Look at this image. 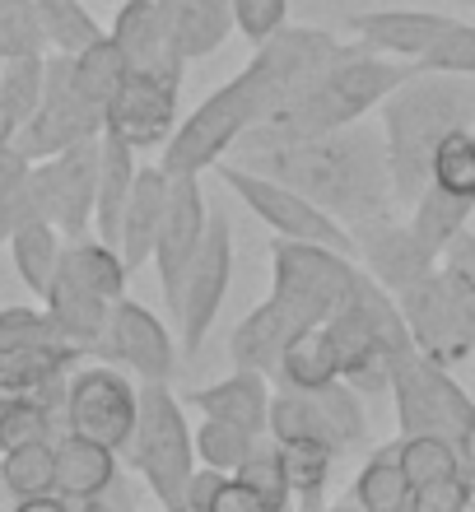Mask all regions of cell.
I'll use <instances>...</instances> for the list:
<instances>
[{"instance_id": "cell-48", "label": "cell", "mask_w": 475, "mask_h": 512, "mask_svg": "<svg viewBox=\"0 0 475 512\" xmlns=\"http://www.w3.org/2000/svg\"><path fill=\"white\" fill-rule=\"evenodd\" d=\"M28 177H33V159H28L19 145H5L0 149V201H10L19 191L28 187Z\"/></svg>"}, {"instance_id": "cell-4", "label": "cell", "mask_w": 475, "mask_h": 512, "mask_svg": "<svg viewBox=\"0 0 475 512\" xmlns=\"http://www.w3.org/2000/svg\"><path fill=\"white\" fill-rule=\"evenodd\" d=\"M410 70L415 66L368 52L364 42H340L336 56L322 70H313V80L247 140H313V135L359 126L373 108H382V98L392 94Z\"/></svg>"}, {"instance_id": "cell-58", "label": "cell", "mask_w": 475, "mask_h": 512, "mask_svg": "<svg viewBox=\"0 0 475 512\" xmlns=\"http://www.w3.org/2000/svg\"><path fill=\"white\" fill-rule=\"evenodd\" d=\"M0 66H5V56H0Z\"/></svg>"}, {"instance_id": "cell-42", "label": "cell", "mask_w": 475, "mask_h": 512, "mask_svg": "<svg viewBox=\"0 0 475 512\" xmlns=\"http://www.w3.org/2000/svg\"><path fill=\"white\" fill-rule=\"evenodd\" d=\"M429 187H438V191H448V196H457V201L475 205V131H452L448 140L434 149Z\"/></svg>"}, {"instance_id": "cell-6", "label": "cell", "mask_w": 475, "mask_h": 512, "mask_svg": "<svg viewBox=\"0 0 475 512\" xmlns=\"http://www.w3.org/2000/svg\"><path fill=\"white\" fill-rule=\"evenodd\" d=\"M392 410L401 438H448L462 461L475 457V401L452 378V368L406 350L392 359Z\"/></svg>"}, {"instance_id": "cell-33", "label": "cell", "mask_w": 475, "mask_h": 512, "mask_svg": "<svg viewBox=\"0 0 475 512\" xmlns=\"http://www.w3.org/2000/svg\"><path fill=\"white\" fill-rule=\"evenodd\" d=\"M70 80H75V94L84 103H94V108L108 112V103L122 94V84L131 80V66H126V56L117 52V42L103 33L94 47H84L80 56H70Z\"/></svg>"}, {"instance_id": "cell-13", "label": "cell", "mask_w": 475, "mask_h": 512, "mask_svg": "<svg viewBox=\"0 0 475 512\" xmlns=\"http://www.w3.org/2000/svg\"><path fill=\"white\" fill-rule=\"evenodd\" d=\"M103 135V108L84 103L75 94V80H70V56H47V89H42V108L33 112V122L19 126V140L14 145L24 149L33 163L56 159L66 149L84 145V140H98Z\"/></svg>"}, {"instance_id": "cell-16", "label": "cell", "mask_w": 475, "mask_h": 512, "mask_svg": "<svg viewBox=\"0 0 475 512\" xmlns=\"http://www.w3.org/2000/svg\"><path fill=\"white\" fill-rule=\"evenodd\" d=\"M313 326H322V317H317L313 308H303L299 298L266 294V303H257V308L229 331L233 368H243V373H266V378L275 382L285 350L303 336V331H313Z\"/></svg>"}, {"instance_id": "cell-46", "label": "cell", "mask_w": 475, "mask_h": 512, "mask_svg": "<svg viewBox=\"0 0 475 512\" xmlns=\"http://www.w3.org/2000/svg\"><path fill=\"white\" fill-rule=\"evenodd\" d=\"M475 489L466 475H452V480H434V485H420L410 494L406 512H471Z\"/></svg>"}, {"instance_id": "cell-9", "label": "cell", "mask_w": 475, "mask_h": 512, "mask_svg": "<svg viewBox=\"0 0 475 512\" xmlns=\"http://www.w3.org/2000/svg\"><path fill=\"white\" fill-rule=\"evenodd\" d=\"M140 382L112 364H80L66 378V401H61V424L66 433L98 443L122 457L131 433H136Z\"/></svg>"}, {"instance_id": "cell-24", "label": "cell", "mask_w": 475, "mask_h": 512, "mask_svg": "<svg viewBox=\"0 0 475 512\" xmlns=\"http://www.w3.org/2000/svg\"><path fill=\"white\" fill-rule=\"evenodd\" d=\"M163 205H168V173H163L159 163H140L136 191H131L126 215H122V229H117V252H122V261H126L131 275H136L145 261H154Z\"/></svg>"}, {"instance_id": "cell-29", "label": "cell", "mask_w": 475, "mask_h": 512, "mask_svg": "<svg viewBox=\"0 0 475 512\" xmlns=\"http://www.w3.org/2000/svg\"><path fill=\"white\" fill-rule=\"evenodd\" d=\"M56 275H66V280H75L80 289H89V294H98L103 303H122L126 298V284H131V270H126L122 252L112 243H103V238H70L66 252H61V270Z\"/></svg>"}, {"instance_id": "cell-12", "label": "cell", "mask_w": 475, "mask_h": 512, "mask_svg": "<svg viewBox=\"0 0 475 512\" xmlns=\"http://www.w3.org/2000/svg\"><path fill=\"white\" fill-rule=\"evenodd\" d=\"M103 140V135H98ZM98 140L56 154V159L33 163L28 191L38 201V215L61 229V238H89L98 205Z\"/></svg>"}, {"instance_id": "cell-28", "label": "cell", "mask_w": 475, "mask_h": 512, "mask_svg": "<svg viewBox=\"0 0 475 512\" xmlns=\"http://www.w3.org/2000/svg\"><path fill=\"white\" fill-rule=\"evenodd\" d=\"M140 177V154L122 140L103 135L98 140V205H94V238L117 247V229H122L126 201L136 191Z\"/></svg>"}, {"instance_id": "cell-10", "label": "cell", "mask_w": 475, "mask_h": 512, "mask_svg": "<svg viewBox=\"0 0 475 512\" xmlns=\"http://www.w3.org/2000/svg\"><path fill=\"white\" fill-rule=\"evenodd\" d=\"M229 280H233V224L219 205H210V229H205L201 252L191 256L187 280H182V298H177V312H173L182 359H196L205 350L219 308L229 298Z\"/></svg>"}, {"instance_id": "cell-17", "label": "cell", "mask_w": 475, "mask_h": 512, "mask_svg": "<svg viewBox=\"0 0 475 512\" xmlns=\"http://www.w3.org/2000/svg\"><path fill=\"white\" fill-rule=\"evenodd\" d=\"M177 94L182 80H159V75H131L122 84V94L103 112V135L131 145L136 154L145 149H163L177 131Z\"/></svg>"}, {"instance_id": "cell-3", "label": "cell", "mask_w": 475, "mask_h": 512, "mask_svg": "<svg viewBox=\"0 0 475 512\" xmlns=\"http://www.w3.org/2000/svg\"><path fill=\"white\" fill-rule=\"evenodd\" d=\"M382 145L392 168L396 205H415L429 187L434 149L452 131H475V80L438 75V70H410L392 94L382 98Z\"/></svg>"}, {"instance_id": "cell-37", "label": "cell", "mask_w": 475, "mask_h": 512, "mask_svg": "<svg viewBox=\"0 0 475 512\" xmlns=\"http://www.w3.org/2000/svg\"><path fill=\"white\" fill-rule=\"evenodd\" d=\"M33 14H38L42 42L56 56H80L103 38V24L84 10V0H33Z\"/></svg>"}, {"instance_id": "cell-39", "label": "cell", "mask_w": 475, "mask_h": 512, "mask_svg": "<svg viewBox=\"0 0 475 512\" xmlns=\"http://www.w3.org/2000/svg\"><path fill=\"white\" fill-rule=\"evenodd\" d=\"M396 466L410 485H434V480H452V475H466L462 452L448 443V438H401L396 443Z\"/></svg>"}, {"instance_id": "cell-45", "label": "cell", "mask_w": 475, "mask_h": 512, "mask_svg": "<svg viewBox=\"0 0 475 512\" xmlns=\"http://www.w3.org/2000/svg\"><path fill=\"white\" fill-rule=\"evenodd\" d=\"M280 28H289V0H233V33H243L252 52Z\"/></svg>"}, {"instance_id": "cell-26", "label": "cell", "mask_w": 475, "mask_h": 512, "mask_svg": "<svg viewBox=\"0 0 475 512\" xmlns=\"http://www.w3.org/2000/svg\"><path fill=\"white\" fill-rule=\"evenodd\" d=\"M80 364H89V354L75 350V345H61V340L0 354V396H38V391H52Z\"/></svg>"}, {"instance_id": "cell-30", "label": "cell", "mask_w": 475, "mask_h": 512, "mask_svg": "<svg viewBox=\"0 0 475 512\" xmlns=\"http://www.w3.org/2000/svg\"><path fill=\"white\" fill-rule=\"evenodd\" d=\"M471 215H475V205H471V201H457V196H448V191L424 187V191H420V201L410 205L406 224H410V233L420 238L424 252L443 261V256H448V247L466 233Z\"/></svg>"}, {"instance_id": "cell-8", "label": "cell", "mask_w": 475, "mask_h": 512, "mask_svg": "<svg viewBox=\"0 0 475 512\" xmlns=\"http://www.w3.org/2000/svg\"><path fill=\"white\" fill-rule=\"evenodd\" d=\"M210 173L224 182V187L238 196V201L252 210V215L266 224V229L275 233V238H289V243H317V247H331V252H345V256H359L354 252V238L345 224H336V219L326 215V210H317L308 196H299L294 187H285V182H275V177L266 173H252V168H243V163H215Z\"/></svg>"}, {"instance_id": "cell-50", "label": "cell", "mask_w": 475, "mask_h": 512, "mask_svg": "<svg viewBox=\"0 0 475 512\" xmlns=\"http://www.w3.org/2000/svg\"><path fill=\"white\" fill-rule=\"evenodd\" d=\"M219 485H224V475L210 471V466H196V475H191V485H187V508L191 512H205L210 503H215Z\"/></svg>"}, {"instance_id": "cell-35", "label": "cell", "mask_w": 475, "mask_h": 512, "mask_svg": "<svg viewBox=\"0 0 475 512\" xmlns=\"http://www.w3.org/2000/svg\"><path fill=\"white\" fill-rule=\"evenodd\" d=\"M0 489L10 503L56 494V443H24L0 452Z\"/></svg>"}, {"instance_id": "cell-60", "label": "cell", "mask_w": 475, "mask_h": 512, "mask_svg": "<svg viewBox=\"0 0 475 512\" xmlns=\"http://www.w3.org/2000/svg\"><path fill=\"white\" fill-rule=\"evenodd\" d=\"M471 512H475V503H471Z\"/></svg>"}, {"instance_id": "cell-36", "label": "cell", "mask_w": 475, "mask_h": 512, "mask_svg": "<svg viewBox=\"0 0 475 512\" xmlns=\"http://www.w3.org/2000/svg\"><path fill=\"white\" fill-rule=\"evenodd\" d=\"M317 410H322L326 429H331V443H336V452L345 457V452H359V447H373V429H368V401L359 396L354 387H345V382H326V387L313 391Z\"/></svg>"}, {"instance_id": "cell-15", "label": "cell", "mask_w": 475, "mask_h": 512, "mask_svg": "<svg viewBox=\"0 0 475 512\" xmlns=\"http://www.w3.org/2000/svg\"><path fill=\"white\" fill-rule=\"evenodd\" d=\"M205 229H210V201H205L201 177H168V205H163L159 243H154V270H159L168 317L177 312L182 280H187L191 256L201 252Z\"/></svg>"}, {"instance_id": "cell-5", "label": "cell", "mask_w": 475, "mask_h": 512, "mask_svg": "<svg viewBox=\"0 0 475 512\" xmlns=\"http://www.w3.org/2000/svg\"><path fill=\"white\" fill-rule=\"evenodd\" d=\"M122 457L159 499V508H187V485L196 475V429L187 424V401L168 382H140L136 433Z\"/></svg>"}, {"instance_id": "cell-56", "label": "cell", "mask_w": 475, "mask_h": 512, "mask_svg": "<svg viewBox=\"0 0 475 512\" xmlns=\"http://www.w3.org/2000/svg\"><path fill=\"white\" fill-rule=\"evenodd\" d=\"M163 512H191V508H163Z\"/></svg>"}, {"instance_id": "cell-21", "label": "cell", "mask_w": 475, "mask_h": 512, "mask_svg": "<svg viewBox=\"0 0 475 512\" xmlns=\"http://www.w3.org/2000/svg\"><path fill=\"white\" fill-rule=\"evenodd\" d=\"M326 326H331V340H336L340 382L354 387L364 401H382V396L392 391V359L396 354L368 331V322L354 308H340Z\"/></svg>"}, {"instance_id": "cell-18", "label": "cell", "mask_w": 475, "mask_h": 512, "mask_svg": "<svg viewBox=\"0 0 475 512\" xmlns=\"http://www.w3.org/2000/svg\"><path fill=\"white\" fill-rule=\"evenodd\" d=\"M354 261L373 275V280L382 284V289H392V294H401V289H410V284H420L424 275H434L443 261L438 256H429L420 247V238L410 233V224L401 215H387V219H373V224H364V229H354Z\"/></svg>"}, {"instance_id": "cell-25", "label": "cell", "mask_w": 475, "mask_h": 512, "mask_svg": "<svg viewBox=\"0 0 475 512\" xmlns=\"http://www.w3.org/2000/svg\"><path fill=\"white\" fill-rule=\"evenodd\" d=\"M122 480V457L75 433L56 438V494L66 503H94Z\"/></svg>"}, {"instance_id": "cell-57", "label": "cell", "mask_w": 475, "mask_h": 512, "mask_svg": "<svg viewBox=\"0 0 475 512\" xmlns=\"http://www.w3.org/2000/svg\"><path fill=\"white\" fill-rule=\"evenodd\" d=\"M466 5H471V10H475V0H466Z\"/></svg>"}, {"instance_id": "cell-19", "label": "cell", "mask_w": 475, "mask_h": 512, "mask_svg": "<svg viewBox=\"0 0 475 512\" xmlns=\"http://www.w3.org/2000/svg\"><path fill=\"white\" fill-rule=\"evenodd\" d=\"M452 14L438 10H368V14H350V33H359L368 52L392 56L401 66H420L429 47L448 33Z\"/></svg>"}, {"instance_id": "cell-34", "label": "cell", "mask_w": 475, "mask_h": 512, "mask_svg": "<svg viewBox=\"0 0 475 512\" xmlns=\"http://www.w3.org/2000/svg\"><path fill=\"white\" fill-rule=\"evenodd\" d=\"M410 494H415V485H410L406 475H401V466H396V443L378 447V452L359 466V475L350 480V499L364 512H406Z\"/></svg>"}, {"instance_id": "cell-38", "label": "cell", "mask_w": 475, "mask_h": 512, "mask_svg": "<svg viewBox=\"0 0 475 512\" xmlns=\"http://www.w3.org/2000/svg\"><path fill=\"white\" fill-rule=\"evenodd\" d=\"M280 452H285V471H289V508L322 512L336 452L331 447H280Z\"/></svg>"}, {"instance_id": "cell-54", "label": "cell", "mask_w": 475, "mask_h": 512, "mask_svg": "<svg viewBox=\"0 0 475 512\" xmlns=\"http://www.w3.org/2000/svg\"><path fill=\"white\" fill-rule=\"evenodd\" d=\"M466 480H471V489H475V457L466 461Z\"/></svg>"}, {"instance_id": "cell-32", "label": "cell", "mask_w": 475, "mask_h": 512, "mask_svg": "<svg viewBox=\"0 0 475 512\" xmlns=\"http://www.w3.org/2000/svg\"><path fill=\"white\" fill-rule=\"evenodd\" d=\"M340 378V359H336V340H331V326H313L303 331L294 345L280 359V373H275V387L289 391H317L326 382Z\"/></svg>"}, {"instance_id": "cell-53", "label": "cell", "mask_w": 475, "mask_h": 512, "mask_svg": "<svg viewBox=\"0 0 475 512\" xmlns=\"http://www.w3.org/2000/svg\"><path fill=\"white\" fill-rule=\"evenodd\" d=\"M14 140H19V122H14V112L0 103V149L14 145Z\"/></svg>"}, {"instance_id": "cell-55", "label": "cell", "mask_w": 475, "mask_h": 512, "mask_svg": "<svg viewBox=\"0 0 475 512\" xmlns=\"http://www.w3.org/2000/svg\"><path fill=\"white\" fill-rule=\"evenodd\" d=\"M0 512H10V499H5V489H0Z\"/></svg>"}, {"instance_id": "cell-44", "label": "cell", "mask_w": 475, "mask_h": 512, "mask_svg": "<svg viewBox=\"0 0 475 512\" xmlns=\"http://www.w3.org/2000/svg\"><path fill=\"white\" fill-rule=\"evenodd\" d=\"M420 70H438V75H462L475 80V24L452 19L448 33L429 47V56L420 61Z\"/></svg>"}, {"instance_id": "cell-22", "label": "cell", "mask_w": 475, "mask_h": 512, "mask_svg": "<svg viewBox=\"0 0 475 512\" xmlns=\"http://www.w3.org/2000/svg\"><path fill=\"white\" fill-rule=\"evenodd\" d=\"M271 378L266 373H243V368H233L224 382H210V387H196L187 391L182 401L196 405L205 419H229L238 429L257 433L266 438V424H271Z\"/></svg>"}, {"instance_id": "cell-52", "label": "cell", "mask_w": 475, "mask_h": 512, "mask_svg": "<svg viewBox=\"0 0 475 512\" xmlns=\"http://www.w3.org/2000/svg\"><path fill=\"white\" fill-rule=\"evenodd\" d=\"M10 512H80L75 503H66L61 494H47V499H24V503H10Z\"/></svg>"}, {"instance_id": "cell-40", "label": "cell", "mask_w": 475, "mask_h": 512, "mask_svg": "<svg viewBox=\"0 0 475 512\" xmlns=\"http://www.w3.org/2000/svg\"><path fill=\"white\" fill-rule=\"evenodd\" d=\"M257 433L238 429L229 419H201V429H196V466H210L219 475H238L252 452H257Z\"/></svg>"}, {"instance_id": "cell-1", "label": "cell", "mask_w": 475, "mask_h": 512, "mask_svg": "<svg viewBox=\"0 0 475 512\" xmlns=\"http://www.w3.org/2000/svg\"><path fill=\"white\" fill-rule=\"evenodd\" d=\"M340 42L322 28H280L271 42H261L229 84H219L215 94H205L196 108L177 122L173 140L163 145L159 168L168 177H201L215 163H224L247 135L266 126L303 84L313 80L336 56Z\"/></svg>"}, {"instance_id": "cell-31", "label": "cell", "mask_w": 475, "mask_h": 512, "mask_svg": "<svg viewBox=\"0 0 475 512\" xmlns=\"http://www.w3.org/2000/svg\"><path fill=\"white\" fill-rule=\"evenodd\" d=\"M61 252H66V238L56 224L47 219H33L24 229L10 238V261H14V275L24 280V289L33 298H42L52 289L56 270H61Z\"/></svg>"}, {"instance_id": "cell-11", "label": "cell", "mask_w": 475, "mask_h": 512, "mask_svg": "<svg viewBox=\"0 0 475 512\" xmlns=\"http://www.w3.org/2000/svg\"><path fill=\"white\" fill-rule=\"evenodd\" d=\"M354 280H359L354 256L317 243H289V238L271 243V294L299 298L303 308H313L322 322H331L350 303Z\"/></svg>"}, {"instance_id": "cell-20", "label": "cell", "mask_w": 475, "mask_h": 512, "mask_svg": "<svg viewBox=\"0 0 475 512\" xmlns=\"http://www.w3.org/2000/svg\"><path fill=\"white\" fill-rule=\"evenodd\" d=\"M108 38L117 42V52L126 56L131 75H159V80H182L187 61L173 52L163 14L154 0H122V10L112 14Z\"/></svg>"}, {"instance_id": "cell-14", "label": "cell", "mask_w": 475, "mask_h": 512, "mask_svg": "<svg viewBox=\"0 0 475 512\" xmlns=\"http://www.w3.org/2000/svg\"><path fill=\"white\" fill-rule=\"evenodd\" d=\"M177 350L173 331L163 326V317H154L145 303L126 294L122 303H112V317H108V331L98 340L94 350V364H112L131 373L136 382H173L177 378Z\"/></svg>"}, {"instance_id": "cell-47", "label": "cell", "mask_w": 475, "mask_h": 512, "mask_svg": "<svg viewBox=\"0 0 475 512\" xmlns=\"http://www.w3.org/2000/svg\"><path fill=\"white\" fill-rule=\"evenodd\" d=\"M205 512H275V508L261 499L257 489H247L238 475H224V485H219L215 503H210Z\"/></svg>"}, {"instance_id": "cell-51", "label": "cell", "mask_w": 475, "mask_h": 512, "mask_svg": "<svg viewBox=\"0 0 475 512\" xmlns=\"http://www.w3.org/2000/svg\"><path fill=\"white\" fill-rule=\"evenodd\" d=\"M443 261H448V266H457V270L466 275V280L475 284V233L466 229L462 238H457V243L448 247V256H443Z\"/></svg>"}, {"instance_id": "cell-41", "label": "cell", "mask_w": 475, "mask_h": 512, "mask_svg": "<svg viewBox=\"0 0 475 512\" xmlns=\"http://www.w3.org/2000/svg\"><path fill=\"white\" fill-rule=\"evenodd\" d=\"M42 89H47V56H5L0 66V103L14 112V122H33V112L42 108Z\"/></svg>"}, {"instance_id": "cell-49", "label": "cell", "mask_w": 475, "mask_h": 512, "mask_svg": "<svg viewBox=\"0 0 475 512\" xmlns=\"http://www.w3.org/2000/svg\"><path fill=\"white\" fill-rule=\"evenodd\" d=\"M33 219H42L38 215V201H33V191H19V196H10V201H0V247H10V238L24 224H33Z\"/></svg>"}, {"instance_id": "cell-59", "label": "cell", "mask_w": 475, "mask_h": 512, "mask_svg": "<svg viewBox=\"0 0 475 512\" xmlns=\"http://www.w3.org/2000/svg\"><path fill=\"white\" fill-rule=\"evenodd\" d=\"M285 512H294V508H285Z\"/></svg>"}, {"instance_id": "cell-23", "label": "cell", "mask_w": 475, "mask_h": 512, "mask_svg": "<svg viewBox=\"0 0 475 512\" xmlns=\"http://www.w3.org/2000/svg\"><path fill=\"white\" fill-rule=\"evenodd\" d=\"M154 5L182 61L215 56L233 33V0H154Z\"/></svg>"}, {"instance_id": "cell-43", "label": "cell", "mask_w": 475, "mask_h": 512, "mask_svg": "<svg viewBox=\"0 0 475 512\" xmlns=\"http://www.w3.org/2000/svg\"><path fill=\"white\" fill-rule=\"evenodd\" d=\"M238 480H243L247 489H257L261 499L271 503L275 512L289 508V471H285V452L271 443V438H261L257 452L238 466Z\"/></svg>"}, {"instance_id": "cell-27", "label": "cell", "mask_w": 475, "mask_h": 512, "mask_svg": "<svg viewBox=\"0 0 475 512\" xmlns=\"http://www.w3.org/2000/svg\"><path fill=\"white\" fill-rule=\"evenodd\" d=\"M42 312L52 317L56 336L66 340V345H75V350H84L89 359H94L98 340H103V331H108L112 303H103L98 294L80 289V284L66 280V275H56L52 289L42 294Z\"/></svg>"}, {"instance_id": "cell-2", "label": "cell", "mask_w": 475, "mask_h": 512, "mask_svg": "<svg viewBox=\"0 0 475 512\" xmlns=\"http://www.w3.org/2000/svg\"><path fill=\"white\" fill-rule=\"evenodd\" d=\"M233 163L294 187L350 233L401 210L387 168V145L364 122L313 140H243Z\"/></svg>"}, {"instance_id": "cell-7", "label": "cell", "mask_w": 475, "mask_h": 512, "mask_svg": "<svg viewBox=\"0 0 475 512\" xmlns=\"http://www.w3.org/2000/svg\"><path fill=\"white\" fill-rule=\"evenodd\" d=\"M410 345L443 368H457L475 354V284L457 266H443L396 294Z\"/></svg>"}]
</instances>
